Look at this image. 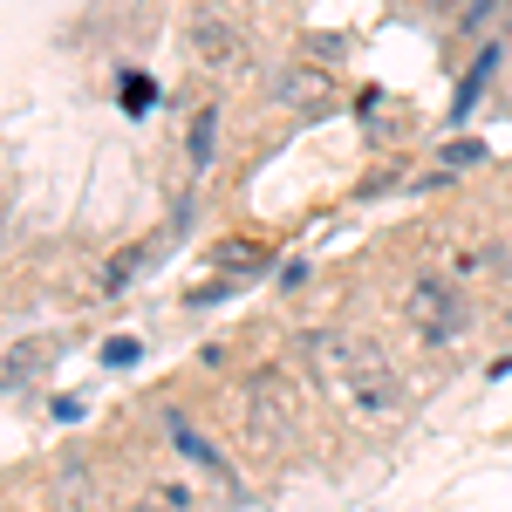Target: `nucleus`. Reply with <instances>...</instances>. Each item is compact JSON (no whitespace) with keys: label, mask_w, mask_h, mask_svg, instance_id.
Masks as SVG:
<instances>
[{"label":"nucleus","mask_w":512,"mask_h":512,"mask_svg":"<svg viewBox=\"0 0 512 512\" xmlns=\"http://www.w3.org/2000/svg\"><path fill=\"white\" fill-rule=\"evenodd\" d=\"M192 48H198V62L219 69V62H233V55H239V28H233V21H219V14H198V21H192Z\"/></svg>","instance_id":"3"},{"label":"nucleus","mask_w":512,"mask_h":512,"mask_svg":"<svg viewBox=\"0 0 512 512\" xmlns=\"http://www.w3.org/2000/svg\"><path fill=\"white\" fill-rule=\"evenodd\" d=\"M69 512H89V499H76V506H69Z\"/></svg>","instance_id":"10"},{"label":"nucleus","mask_w":512,"mask_h":512,"mask_svg":"<svg viewBox=\"0 0 512 512\" xmlns=\"http://www.w3.org/2000/svg\"><path fill=\"white\" fill-rule=\"evenodd\" d=\"M485 7H492V0H472V7H465V28H478V21H485Z\"/></svg>","instance_id":"9"},{"label":"nucleus","mask_w":512,"mask_h":512,"mask_svg":"<svg viewBox=\"0 0 512 512\" xmlns=\"http://www.w3.org/2000/svg\"><path fill=\"white\" fill-rule=\"evenodd\" d=\"M212 144H219V103H205L192 117V137H185V158H192V171H205L212 164Z\"/></svg>","instance_id":"6"},{"label":"nucleus","mask_w":512,"mask_h":512,"mask_svg":"<svg viewBox=\"0 0 512 512\" xmlns=\"http://www.w3.org/2000/svg\"><path fill=\"white\" fill-rule=\"evenodd\" d=\"M403 315L417 321L424 342H458V335H465V301H458V287H451L444 274H417L410 301H403Z\"/></svg>","instance_id":"2"},{"label":"nucleus","mask_w":512,"mask_h":512,"mask_svg":"<svg viewBox=\"0 0 512 512\" xmlns=\"http://www.w3.org/2000/svg\"><path fill=\"white\" fill-rule=\"evenodd\" d=\"M492 69H499V41H485V55H478L472 69L458 76V96H451V123H465L478 110V96H485V82H492Z\"/></svg>","instance_id":"4"},{"label":"nucleus","mask_w":512,"mask_h":512,"mask_svg":"<svg viewBox=\"0 0 512 512\" xmlns=\"http://www.w3.org/2000/svg\"><path fill=\"white\" fill-rule=\"evenodd\" d=\"M130 512H158V506H130Z\"/></svg>","instance_id":"11"},{"label":"nucleus","mask_w":512,"mask_h":512,"mask_svg":"<svg viewBox=\"0 0 512 512\" xmlns=\"http://www.w3.org/2000/svg\"><path fill=\"white\" fill-rule=\"evenodd\" d=\"M315 362H321V383L342 396V410L355 424H369V431L396 424V376L376 355V342H362L349 328H328V335H315Z\"/></svg>","instance_id":"1"},{"label":"nucleus","mask_w":512,"mask_h":512,"mask_svg":"<svg viewBox=\"0 0 512 512\" xmlns=\"http://www.w3.org/2000/svg\"><path fill=\"white\" fill-rule=\"evenodd\" d=\"M164 431H171V444H178L192 465H205V472H226V458H219V451H212V444H205V437H198L185 417H164ZM226 478H233V472H226Z\"/></svg>","instance_id":"5"},{"label":"nucleus","mask_w":512,"mask_h":512,"mask_svg":"<svg viewBox=\"0 0 512 512\" xmlns=\"http://www.w3.org/2000/svg\"><path fill=\"white\" fill-rule=\"evenodd\" d=\"M103 362H110V369H117V362H137V342H110V349H103Z\"/></svg>","instance_id":"8"},{"label":"nucleus","mask_w":512,"mask_h":512,"mask_svg":"<svg viewBox=\"0 0 512 512\" xmlns=\"http://www.w3.org/2000/svg\"><path fill=\"white\" fill-rule=\"evenodd\" d=\"M123 89H130V96H123L130 110H144V103H151V82H144V76H123Z\"/></svg>","instance_id":"7"}]
</instances>
